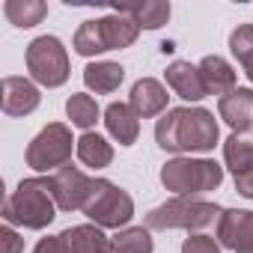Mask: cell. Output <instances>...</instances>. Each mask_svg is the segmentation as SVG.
I'll return each mask as SVG.
<instances>
[{"mask_svg":"<svg viewBox=\"0 0 253 253\" xmlns=\"http://www.w3.org/2000/svg\"><path fill=\"white\" fill-rule=\"evenodd\" d=\"M155 143L164 152H211L220 143V128L211 110L206 107H170L155 122Z\"/></svg>","mask_w":253,"mask_h":253,"instance_id":"cell-1","label":"cell"},{"mask_svg":"<svg viewBox=\"0 0 253 253\" xmlns=\"http://www.w3.org/2000/svg\"><path fill=\"white\" fill-rule=\"evenodd\" d=\"M54 217H57V203L51 194V182L42 176L21 179L18 188L3 203V220L9 226L45 229L54 223Z\"/></svg>","mask_w":253,"mask_h":253,"instance_id":"cell-2","label":"cell"},{"mask_svg":"<svg viewBox=\"0 0 253 253\" xmlns=\"http://www.w3.org/2000/svg\"><path fill=\"white\" fill-rule=\"evenodd\" d=\"M223 182V167L211 158H170L161 167V185L176 197H197L217 191Z\"/></svg>","mask_w":253,"mask_h":253,"instance_id":"cell-3","label":"cell"},{"mask_svg":"<svg viewBox=\"0 0 253 253\" xmlns=\"http://www.w3.org/2000/svg\"><path fill=\"white\" fill-rule=\"evenodd\" d=\"M220 206L209 203V200H197V197H173L170 203L152 209L146 214V229H188V232H200L206 226H211L220 217Z\"/></svg>","mask_w":253,"mask_h":253,"instance_id":"cell-4","label":"cell"},{"mask_svg":"<svg viewBox=\"0 0 253 253\" xmlns=\"http://www.w3.org/2000/svg\"><path fill=\"white\" fill-rule=\"evenodd\" d=\"M89 223L101 226V229H125L134 217V200L128 191H122L119 185H113L110 179H92L89 197L81 209Z\"/></svg>","mask_w":253,"mask_h":253,"instance_id":"cell-5","label":"cell"},{"mask_svg":"<svg viewBox=\"0 0 253 253\" xmlns=\"http://www.w3.org/2000/svg\"><path fill=\"white\" fill-rule=\"evenodd\" d=\"M24 63H27V72L36 84L48 86V89H57L69 81L72 75V63H69V54H66V45L57 39V36H36L27 51H24Z\"/></svg>","mask_w":253,"mask_h":253,"instance_id":"cell-6","label":"cell"},{"mask_svg":"<svg viewBox=\"0 0 253 253\" xmlns=\"http://www.w3.org/2000/svg\"><path fill=\"white\" fill-rule=\"evenodd\" d=\"M72 149H78V140L72 137L69 125L48 122L27 146V167L36 173H57L72 161Z\"/></svg>","mask_w":253,"mask_h":253,"instance_id":"cell-7","label":"cell"},{"mask_svg":"<svg viewBox=\"0 0 253 253\" xmlns=\"http://www.w3.org/2000/svg\"><path fill=\"white\" fill-rule=\"evenodd\" d=\"M48 182H51V194H54V203H57L60 211H78V209H84V203L89 197V188H92V179L84 170L72 167V164H66L57 173H51Z\"/></svg>","mask_w":253,"mask_h":253,"instance_id":"cell-8","label":"cell"},{"mask_svg":"<svg viewBox=\"0 0 253 253\" xmlns=\"http://www.w3.org/2000/svg\"><path fill=\"white\" fill-rule=\"evenodd\" d=\"M39 101H42L39 86L27 78L6 75L3 84H0V107H3L6 116H30L39 107Z\"/></svg>","mask_w":253,"mask_h":253,"instance_id":"cell-9","label":"cell"},{"mask_svg":"<svg viewBox=\"0 0 253 253\" xmlns=\"http://www.w3.org/2000/svg\"><path fill=\"white\" fill-rule=\"evenodd\" d=\"M217 116L232 128V134L253 131V89L235 86L232 92L217 98Z\"/></svg>","mask_w":253,"mask_h":253,"instance_id":"cell-10","label":"cell"},{"mask_svg":"<svg viewBox=\"0 0 253 253\" xmlns=\"http://www.w3.org/2000/svg\"><path fill=\"white\" fill-rule=\"evenodd\" d=\"M217 244L226 250H241L253 244V211L250 209H223L217 217Z\"/></svg>","mask_w":253,"mask_h":253,"instance_id":"cell-11","label":"cell"},{"mask_svg":"<svg viewBox=\"0 0 253 253\" xmlns=\"http://www.w3.org/2000/svg\"><path fill=\"white\" fill-rule=\"evenodd\" d=\"M170 95H167V86L155 78H140L134 81L131 86V95H128V104L131 110L140 116V119H155V116H164L170 107H167Z\"/></svg>","mask_w":253,"mask_h":253,"instance_id":"cell-12","label":"cell"},{"mask_svg":"<svg viewBox=\"0 0 253 253\" xmlns=\"http://www.w3.org/2000/svg\"><path fill=\"white\" fill-rule=\"evenodd\" d=\"M164 78H167V86H170L182 101L197 104V101H203V98L209 95V89H206V84H203V75H200V66H194V63H188V60H173V63L167 66Z\"/></svg>","mask_w":253,"mask_h":253,"instance_id":"cell-13","label":"cell"},{"mask_svg":"<svg viewBox=\"0 0 253 253\" xmlns=\"http://www.w3.org/2000/svg\"><path fill=\"white\" fill-rule=\"evenodd\" d=\"M104 128L119 146H134L140 137V116L128 101H110L104 107Z\"/></svg>","mask_w":253,"mask_h":253,"instance_id":"cell-14","label":"cell"},{"mask_svg":"<svg viewBox=\"0 0 253 253\" xmlns=\"http://www.w3.org/2000/svg\"><path fill=\"white\" fill-rule=\"evenodd\" d=\"M66 253H113V238L95 223H78L60 232Z\"/></svg>","mask_w":253,"mask_h":253,"instance_id":"cell-15","label":"cell"},{"mask_svg":"<svg viewBox=\"0 0 253 253\" xmlns=\"http://www.w3.org/2000/svg\"><path fill=\"white\" fill-rule=\"evenodd\" d=\"M98 24H101V36H104L107 51H122V48L134 45L137 36H140V27L134 24V18H128L119 9H113L104 18H98Z\"/></svg>","mask_w":253,"mask_h":253,"instance_id":"cell-16","label":"cell"},{"mask_svg":"<svg viewBox=\"0 0 253 253\" xmlns=\"http://www.w3.org/2000/svg\"><path fill=\"white\" fill-rule=\"evenodd\" d=\"M200 75H203V84H206V89H209V95H226V92H232L235 89V69L223 60V57H217V54H209V57H203L200 63Z\"/></svg>","mask_w":253,"mask_h":253,"instance_id":"cell-17","label":"cell"},{"mask_svg":"<svg viewBox=\"0 0 253 253\" xmlns=\"http://www.w3.org/2000/svg\"><path fill=\"white\" fill-rule=\"evenodd\" d=\"M125 81V69L119 63H110V60H98V63H89L84 69V84L95 92V95H110L119 89V84Z\"/></svg>","mask_w":253,"mask_h":253,"instance_id":"cell-18","label":"cell"},{"mask_svg":"<svg viewBox=\"0 0 253 253\" xmlns=\"http://www.w3.org/2000/svg\"><path fill=\"white\" fill-rule=\"evenodd\" d=\"M75 152H78L81 164H86L92 170H104V167L113 164V146L101 134H95V131H84L78 137V149Z\"/></svg>","mask_w":253,"mask_h":253,"instance_id":"cell-19","label":"cell"},{"mask_svg":"<svg viewBox=\"0 0 253 253\" xmlns=\"http://www.w3.org/2000/svg\"><path fill=\"white\" fill-rule=\"evenodd\" d=\"M119 12H125L128 18H134V24L140 30H161L170 21V3L164 0H149V3H137V6H119Z\"/></svg>","mask_w":253,"mask_h":253,"instance_id":"cell-20","label":"cell"},{"mask_svg":"<svg viewBox=\"0 0 253 253\" xmlns=\"http://www.w3.org/2000/svg\"><path fill=\"white\" fill-rule=\"evenodd\" d=\"M3 15L9 18V24L30 30L36 24H42V18L48 15V3H42V0H6Z\"/></svg>","mask_w":253,"mask_h":253,"instance_id":"cell-21","label":"cell"},{"mask_svg":"<svg viewBox=\"0 0 253 253\" xmlns=\"http://www.w3.org/2000/svg\"><path fill=\"white\" fill-rule=\"evenodd\" d=\"M66 116L72 119L75 128L89 131L92 125L98 122L101 110H98V101H95L92 95H86V92H72V95H69V101H66Z\"/></svg>","mask_w":253,"mask_h":253,"instance_id":"cell-22","label":"cell"},{"mask_svg":"<svg viewBox=\"0 0 253 253\" xmlns=\"http://www.w3.org/2000/svg\"><path fill=\"white\" fill-rule=\"evenodd\" d=\"M223 161H226V170H232V176L250 170L253 167V140H247L241 134H229L223 140Z\"/></svg>","mask_w":253,"mask_h":253,"instance_id":"cell-23","label":"cell"},{"mask_svg":"<svg viewBox=\"0 0 253 253\" xmlns=\"http://www.w3.org/2000/svg\"><path fill=\"white\" fill-rule=\"evenodd\" d=\"M152 229L146 226H125L113 235V253H152Z\"/></svg>","mask_w":253,"mask_h":253,"instance_id":"cell-24","label":"cell"},{"mask_svg":"<svg viewBox=\"0 0 253 253\" xmlns=\"http://www.w3.org/2000/svg\"><path fill=\"white\" fill-rule=\"evenodd\" d=\"M229 51L253 84V24H238L229 33Z\"/></svg>","mask_w":253,"mask_h":253,"instance_id":"cell-25","label":"cell"},{"mask_svg":"<svg viewBox=\"0 0 253 253\" xmlns=\"http://www.w3.org/2000/svg\"><path fill=\"white\" fill-rule=\"evenodd\" d=\"M72 48H75L81 57H95V54H104V51H107L98 18L84 21V24L78 27V33H75V39H72Z\"/></svg>","mask_w":253,"mask_h":253,"instance_id":"cell-26","label":"cell"},{"mask_svg":"<svg viewBox=\"0 0 253 253\" xmlns=\"http://www.w3.org/2000/svg\"><path fill=\"white\" fill-rule=\"evenodd\" d=\"M182 253H220V244H217V238H211V235L191 232V235L182 241Z\"/></svg>","mask_w":253,"mask_h":253,"instance_id":"cell-27","label":"cell"},{"mask_svg":"<svg viewBox=\"0 0 253 253\" xmlns=\"http://www.w3.org/2000/svg\"><path fill=\"white\" fill-rule=\"evenodd\" d=\"M0 247H3L0 253H24V238L6 223L3 229H0Z\"/></svg>","mask_w":253,"mask_h":253,"instance_id":"cell-28","label":"cell"},{"mask_svg":"<svg viewBox=\"0 0 253 253\" xmlns=\"http://www.w3.org/2000/svg\"><path fill=\"white\" fill-rule=\"evenodd\" d=\"M33 253H66V247H63L60 235H48V238H39V244L33 247Z\"/></svg>","mask_w":253,"mask_h":253,"instance_id":"cell-29","label":"cell"},{"mask_svg":"<svg viewBox=\"0 0 253 253\" xmlns=\"http://www.w3.org/2000/svg\"><path fill=\"white\" fill-rule=\"evenodd\" d=\"M235 191H238L241 197H247V200H253V167L235 176Z\"/></svg>","mask_w":253,"mask_h":253,"instance_id":"cell-30","label":"cell"},{"mask_svg":"<svg viewBox=\"0 0 253 253\" xmlns=\"http://www.w3.org/2000/svg\"><path fill=\"white\" fill-rule=\"evenodd\" d=\"M235 253H253V244H250V247H241V250H235Z\"/></svg>","mask_w":253,"mask_h":253,"instance_id":"cell-31","label":"cell"}]
</instances>
